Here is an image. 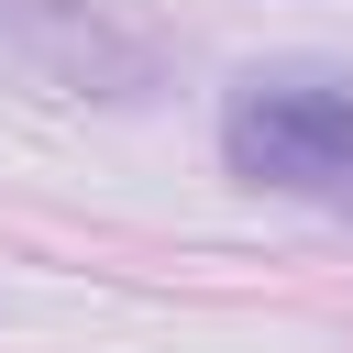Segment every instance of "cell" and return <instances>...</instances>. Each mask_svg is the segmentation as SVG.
I'll use <instances>...</instances> for the list:
<instances>
[{"instance_id":"obj_1","label":"cell","mask_w":353,"mask_h":353,"mask_svg":"<svg viewBox=\"0 0 353 353\" xmlns=\"http://www.w3.org/2000/svg\"><path fill=\"white\" fill-rule=\"evenodd\" d=\"M232 165L265 188H353V88L320 77H243L221 121Z\"/></svg>"}]
</instances>
